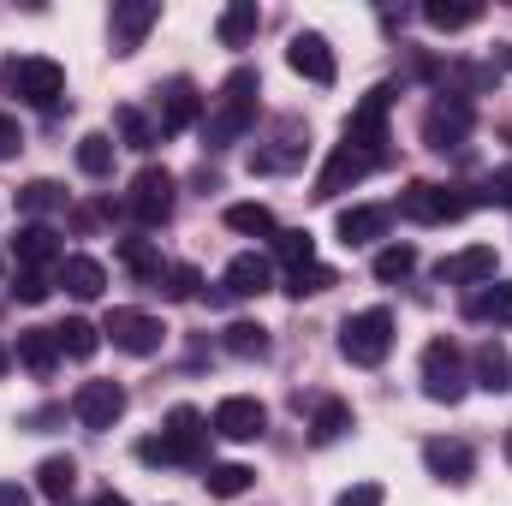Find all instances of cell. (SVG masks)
<instances>
[{
    "mask_svg": "<svg viewBox=\"0 0 512 506\" xmlns=\"http://www.w3.org/2000/svg\"><path fill=\"white\" fill-rule=\"evenodd\" d=\"M256 96H262V78H256V66H239V72L221 84L215 108L203 114V143H209V149H227V143H239V137L256 126Z\"/></svg>",
    "mask_w": 512,
    "mask_h": 506,
    "instance_id": "cell-1",
    "label": "cell"
},
{
    "mask_svg": "<svg viewBox=\"0 0 512 506\" xmlns=\"http://www.w3.org/2000/svg\"><path fill=\"white\" fill-rule=\"evenodd\" d=\"M340 352H346V364H358V370L387 364V352H393V316H387L382 304L346 316V328H340Z\"/></svg>",
    "mask_w": 512,
    "mask_h": 506,
    "instance_id": "cell-2",
    "label": "cell"
},
{
    "mask_svg": "<svg viewBox=\"0 0 512 506\" xmlns=\"http://www.w3.org/2000/svg\"><path fill=\"white\" fill-rule=\"evenodd\" d=\"M465 358H459V346L453 340H429L423 346V393L435 399V405H459L465 399Z\"/></svg>",
    "mask_w": 512,
    "mask_h": 506,
    "instance_id": "cell-3",
    "label": "cell"
},
{
    "mask_svg": "<svg viewBox=\"0 0 512 506\" xmlns=\"http://www.w3.org/2000/svg\"><path fill=\"white\" fill-rule=\"evenodd\" d=\"M387 108H393V84H376V90L352 108V120H346V143H352V149H370V155H382L387 161Z\"/></svg>",
    "mask_w": 512,
    "mask_h": 506,
    "instance_id": "cell-4",
    "label": "cell"
},
{
    "mask_svg": "<svg viewBox=\"0 0 512 506\" xmlns=\"http://www.w3.org/2000/svg\"><path fill=\"white\" fill-rule=\"evenodd\" d=\"M6 78L18 84V96H24L30 108H60V96H66V72H60L54 60H42V54L12 60V66H6Z\"/></svg>",
    "mask_w": 512,
    "mask_h": 506,
    "instance_id": "cell-5",
    "label": "cell"
},
{
    "mask_svg": "<svg viewBox=\"0 0 512 506\" xmlns=\"http://www.w3.org/2000/svg\"><path fill=\"white\" fill-rule=\"evenodd\" d=\"M399 209H405L411 221H423V227H441V221H459V215L471 209V197H459L453 185H429V179H417V185H405Z\"/></svg>",
    "mask_w": 512,
    "mask_h": 506,
    "instance_id": "cell-6",
    "label": "cell"
},
{
    "mask_svg": "<svg viewBox=\"0 0 512 506\" xmlns=\"http://www.w3.org/2000/svg\"><path fill=\"white\" fill-rule=\"evenodd\" d=\"M72 417H78L84 429H114V423L126 417V387H120V381H84V387L72 393Z\"/></svg>",
    "mask_w": 512,
    "mask_h": 506,
    "instance_id": "cell-7",
    "label": "cell"
},
{
    "mask_svg": "<svg viewBox=\"0 0 512 506\" xmlns=\"http://www.w3.org/2000/svg\"><path fill=\"white\" fill-rule=\"evenodd\" d=\"M126 209L143 221V227H161V221L173 215V173H167V167H143V173L131 179Z\"/></svg>",
    "mask_w": 512,
    "mask_h": 506,
    "instance_id": "cell-8",
    "label": "cell"
},
{
    "mask_svg": "<svg viewBox=\"0 0 512 506\" xmlns=\"http://www.w3.org/2000/svg\"><path fill=\"white\" fill-rule=\"evenodd\" d=\"M382 167V155H370V149H352V143H340L334 155H328V167L316 173V197H340V191H352L358 179H370Z\"/></svg>",
    "mask_w": 512,
    "mask_h": 506,
    "instance_id": "cell-9",
    "label": "cell"
},
{
    "mask_svg": "<svg viewBox=\"0 0 512 506\" xmlns=\"http://www.w3.org/2000/svg\"><path fill=\"white\" fill-rule=\"evenodd\" d=\"M495 274H501L495 245H465V251H453V256L435 262V280H441V286H489Z\"/></svg>",
    "mask_w": 512,
    "mask_h": 506,
    "instance_id": "cell-10",
    "label": "cell"
},
{
    "mask_svg": "<svg viewBox=\"0 0 512 506\" xmlns=\"http://www.w3.org/2000/svg\"><path fill=\"white\" fill-rule=\"evenodd\" d=\"M102 334H114V346L131 352V358H155L161 340H167V328L155 316H143V310H108V328Z\"/></svg>",
    "mask_w": 512,
    "mask_h": 506,
    "instance_id": "cell-11",
    "label": "cell"
},
{
    "mask_svg": "<svg viewBox=\"0 0 512 506\" xmlns=\"http://www.w3.org/2000/svg\"><path fill=\"white\" fill-rule=\"evenodd\" d=\"M209 429H215L221 441H256V435L268 429V411H262V399H251V393H227V399L215 405Z\"/></svg>",
    "mask_w": 512,
    "mask_h": 506,
    "instance_id": "cell-12",
    "label": "cell"
},
{
    "mask_svg": "<svg viewBox=\"0 0 512 506\" xmlns=\"http://www.w3.org/2000/svg\"><path fill=\"white\" fill-rule=\"evenodd\" d=\"M465 137H471V102L465 96H447V102H435L429 114H423V143L429 149H465Z\"/></svg>",
    "mask_w": 512,
    "mask_h": 506,
    "instance_id": "cell-13",
    "label": "cell"
},
{
    "mask_svg": "<svg viewBox=\"0 0 512 506\" xmlns=\"http://www.w3.org/2000/svg\"><path fill=\"white\" fill-rule=\"evenodd\" d=\"M286 66H292L298 78H310V84H334V78H340L334 48H328V36H316V30H298V36L286 42Z\"/></svg>",
    "mask_w": 512,
    "mask_h": 506,
    "instance_id": "cell-14",
    "label": "cell"
},
{
    "mask_svg": "<svg viewBox=\"0 0 512 506\" xmlns=\"http://www.w3.org/2000/svg\"><path fill=\"white\" fill-rule=\"evenodd\" d=\"M155 18H161V6H155V0H114V12H108L114 54H137V48H143V36L155 30Z\"/></svg>",
    "mask_w": 512,
    "mask_h": 506,
    "instance_id": "cell-15",
    "label": "cell"
},
{
    "mask_svg": "<svg viewBox=\"0 0 512 506\" xmlns=\"http://www.w3.org/2000/svg\"><path fill=\"white\" fill-rule=\"evenodd\" d=\"M197 120H203L197 84H191V78H173V84L161 90V120H155V131H161V137H179V131H191Z\"/></svg>",
    "mask_w": 512,
    "mask_h": 506,
    "instance_id": "cell-16",
    "label": "cell"
},
{
    "mask_svg": "<svg viewBox=\"0 0 512 506\" xmlns=\"http://www.w3.org/2000/svg\"><path fill=\"white\" fill-rule=\"evenodd\" d=\"M274 286V262L256 251H239L233 262H227V274H221V292L227 298H262Z\"/></svg>",
    "mask_w": 512,
    "mask_h": 506,
    "instance_id": "cell-17",
    "label": "cell"
},
{
    "mask_svg": "<svg viewBox=\"0 0 512 506\" xmlns=\"http://www.w3.org/2000/svg\"><path fill=\"white\" fill-rule=\"evenodd\" d=\"M161 435L173 441L179 465H197V459H203V441H209V429H203V411H197V405H173V411H167V429H161Z\"/></svg>",
    "mask_w": 512,
    "mask_h": 506,
    "instance_id": "cell-18",
    "label": "cell"
},
{
    "mask_svg": "<svg viewBox=\"0 0 512 506\" xmlns=\"http://www.w3.org/2000/svg\"><path fill=\"white\" fill-rule=\"evenodd\" d=\"M12 262L18 268H48V262H66V251H60V233L54 227H42V221H30V227H18V239H12Z\"/></svg>",
    "mask_w": 512,
    "mask_h": 506,
    "instance_id": "cell-19",
    "label": "cell"
},
{
    "mask_svg": "<svg viewBox=\"0 0 512 506\" xmlns=\"http://www.w3.org/2000/svg\"><path fill=\"white\" fill-rule=\"evenodd\" d=\"M72 489H78V459H72V453H54V459L36 465V495H42V501L66 506Z\"/></svg>",
    "mask_w": 512,
    "mask_h": 506,
    "instance_id": "cell-20",
    "label": "cell"
},
{
    "mask_svg": "<svg viewBox=\"0 0 512 506\" xmlns=\"http://www.w3.org/2000/svg\"><path fill=\"white\" fill-rule=\"evenodd\" d=\"M18 364H24L30 376H54V364H60L54 328H18Z\"/></svg>",
    "mask_w": 512,
    "mask_h": 506,
    "instance_id": "cell-21",
    "label": "cell"
},
{
    "mask_svg": "<svg viewBox=\"0 0 512 506\" xmlns=\"http://www.w3.org/2000/svg\"><path fill=\"white\" fill-rule=\"evenodd\" d=\"M393 221V209H376V203H358V209H340V239L346 245H376Z\"/></svg>",
    "mask_w": 512,
    "mask_h": 506,
    "instance_id": "cell-22",
    "label": "cell"
},
{
    "mask_svg": "<svg viewBox=\"0 0 512 506\" xmlns=\"http://www.w3.org/2000/svg\"><path fill=\"white\" fill-rule=\"evenodd\" d=\"M423 465H429L441 483H465L477 459H471V447H465V441H429V447H423Z\"/></svg>",
    "mask_w": 512,
    "mask_h": 506,
    "instance_id": "cell-23",
    "label": "cell"
},
{
    "mask_svg": "<svg viewBox=\"0 0 512 506\" xmlns=\"http://www.w3.org/2000/svg\"><path fill=\"white\" fill-rule=\"evenodd\" d=\"M60 286H66L72 298H102L108 268H102L96 256H66V262H60Z\"/></svg>",
    "mask_w": 512,
    "mask_h": 506,
    "instance_id": "cell-24",
    "label": "cell"
},
{
    "mask_svg": "<svg viewBox=\"0 0 512 506\" xmlns=\"http://www.w3.org/2000/svg\"><path fill=\"white\" fill-rule=\"evenodd\" d=\"M477 387H483V393H507L512 387V358H507L501 340H483V346H477Z\"/></svg>",
    "mask_w": 512,
    "mask_h": 506,
    "instance_id": "cell-25",
    "label": "cell"
},
{
    "mask_svg": "<svg viewBox=\"0 0 512 506\" xmlns=\"http://www.w3.org/2000/svg\"><path fill=\"white\" fill-rule=\"evenodd\" d=\"M256 24H262V12H256V0H233L227 12H221V24H215V36H221V48H245L256 36Z\"/></svg>",
    "mask_w": 512,
    "mask_h": 506,
    "instance_id": "cell-26",
    "label": "cell"
},
{
    "mask_svg": "<svg viewBox=\"0 0 512 506\" xmlns=\"http://www.w3.org/2000/svg\"><path fill=\"white\" fill-rule=\"evenodd\" d=\"M465 310H471L477 322H495V328H512V286H507V280H489V286H483V292H477V298H471Z\"/></svg>",
    "mask_w": 512,
    "mask_h": 506,
    "instance_id": "cell-27",
    "label": "cell"
},
{
    "mask_svg": "<svg viewBox=\"0 0 512 506\" xmlns=\"http://www.w3.org/2000/svg\"><path fill=\"white\" fill-rule=\"evenodd\" d=\"M114 149H120V143H114L108 131H84V137H78V167H84L90 179H108V173H114Z\"/></svg>",
    "mask_w": 512,
    "mask_h": 506,
    "instance_id": "cell-28",
    "label": "cell"
},
{
    "mask_svg": "<svg viewBox=\"0 0 512 506\" xmlns=\"http://www.w3.org/2000/svg\"><path fill=\"white\" fill-rule=\"evenodd\" d=\"M54 340H60V358H96V346H102L96 322H84V316H66L54 328Z\"/></svg>",
    "mask_w": 512,
    "mask_h": 506,
    "instance_id": "cell-29",
    "label": "cell"
},
{
    "mask_svg": "<svg viewBox=\"0 0 512 506\" xmlns=\"http://www.w3.org/2000/svg\"><path fill=\"white\" fill-rule=\"evenodd\" d=\"M346 429H352V405H346V399H322L316 417H310V441L328 447V441H340Z\"/></svg>",
    "mask_w": 512,
    "mask_h": 506,
    "instance_id": "cell-30",
    "label": "cell"
},
{
    "mask_svg": "<svg viewBox=\"0 0 512 506\" xmlns=\"http://www.w3.org/2000/svg\"><path fill=\"white\" fill-rule=\"evenodd\" d=\"M251 483H256L251 465H209V471H203V489H209L215 501H239Z\"/></svg>",
    "mask_w": 512,
    "mask_h": 506,
    "instance_id": "cell-31",
    "label": "cell"
},
{
    "mask_svg": "<svg viewBox=\"0 0 512 506\" xmlns=\"http://www.w3.org/2000/svg\"><path fill=\"white\" fill-rule=\"evenodd\" d=\"M227 227L245 233V239H274V233H280L268 203H233V209H227Z\"/></svg>",
    "mask_w": 512,
    "mask_h": 506,
    "instance_id": "cell-32",
    "label": "cell"
},
{
    "mask_svg": "<svg viewBox=\"0 0 512 506\" xmlns=\"http://www.w3.org/2000/svg\"><path fill=\"white\" fill-rule=\"evenodd\" d=\"M423 18H429L435 30H465V24H477V18H483V6H477V0H429V6H423Z\"/></svg>",
    "mask_w": 512,
    "mask_h": 506,
    "instance_id": "cell-33",
    "label": "cell"
},
{
    "mask_svg": "<svg viewBox=\"0 0 512 506\" xmlns=\"http://www.w3.org/2000/svg\"><path fill=\"white\" fill-rule=\"evenodd\" d=\"M221 346H227L233 358H268V328H262V322H233V328L221 334Z\"/></svg>",
    "mask_w": 512,
    "mask_h": 506,
    "instance_id": "cell-34",
    "label": "cell"
},
{
    "mask_svg": "<svg viewBox=\"0 0 512 506\" xmlns=\"http://www.w3.org/2000/svg\"><path fill=\"white\" fill-rule=\"evenodd\" d=\"M120 262H126L137 280H161L167 268H161V251L149 245V239H120Z\"/></svg>",
    "mask_w": 512,
    "mask_h": 506,
    "instance_id": "cell-35",
    "label": "cell"
},
{
    "mask_svg": "<svg viewBox=\"0 0 512 506\" xmlns=\"http://www.w3.org/2000/svg\"><path fill=\"white\" fill-rule=\"evenodd\" d=\"M274 256H280L286 268H310V262H316V239H310L304 227H286V233H274Z\"/></svg>",
    "mask_w": 512,
    "mask_h": 506,
    "instance_id": "cell-36",
    "label": "cell"
},
{
    "mask_svg": "<svg viewBox=\"0 0 512 506\" xmlns=\"http://www.w3.org/2000/svg\"><path fill=\"white\" fill-rule=\"evenodd\" d=\"M60 203H66V191H60L54 179H30V185L18 191V209H24V215H48V209H60Z\"/></svg>",
    "mask_w": 512,
    "mask_h": 506,
    "instance_id": "cell-37",
    "label": "cell"
},
{
    "mask_svg": "<svg viewBox=\"0 0 512 506\" xmlns=\"http://www.w3.org/2000/svg\"><path fill=\"white\" fill-rule=\"evenodd\" d=\"M334 280H340L334 268H322V262H310V268H292V274H286V292H292V298H316V292H328Z\"/></svg>",
    "mask_w": 512,
    "mask_h": 506,
    "instance_id": "cell-38",
    "label": "cell"
},
{
    "mask_svg": "<svg viewBox=\"0 0 512 506\" xmlns=\"http://www.w3.org/2000/svg\"><path fill=\"white\" fill-rule=\"evenodd\" d=\"M114 131H120V143H126V149H149V143H161V131L149 126L137 108H120V114H114Z\"/></svg>",
    "mask_w": 512,
    "mask_h": 506,
    "instance_id": "cell-39",
    "label": "cell"
},
{
    "mask_svg": "<svg viewBox=\"0 0 512 506\" xmlns=\"http://www.w3.org/2000/svg\"><path fill=\"white\" fill-rule=\"evenodd\" d=\"M370 268H376V280H405V274L417 268V251H411V245H387V251H376Z\"/></svg>",
    "mask_w": 512,
    "mask_h": 506,
    "instance_id": "cell-40",
    "label": "cell"
},
{
    "mask_svg": "<svg viewBox=\"0 0 512 506\" xmlns=\"http://www.w3.org/2000/svg\"><path fill=\"white\" fill-rule=\"evenodd\" d=\"M197 286H203V274H197L191 262H173V268H167V298L185 304V298H197Z\"/></svg>",
    "mask_w": 512,
    "mask_h": 506,
    "instance_id": "cell-41",
    "label": "cell"
},
{
    "mask_svg": "<svg viewBox=\"0 0 512 506\" xmlns=\"http://www.w3.org/2000/svg\"><path fill=\"white\" fill-rule=\"evenodd\" d=\"M54 286H48V274H36V268H18V280H12V298L18 304H42Z\"/></svg>",
    "mask_w": 512,
    "mask_h": 506,
    "instance_id": "cell-42",
    "label": "cell"
},
{
    "mask_svg": "<svg viewBox=\"0 0 512 506\" xmlns=\"http://www.w3.org/2000/svg\"><path fill=\"white\" fill-rule=\"evenodd\" d=\"M137 459H143V465H179V453H173V441H167V435L137 441Z\"/></svg>",
    "mask_w": 512,
    "mask_h": 506,
    "instance_id": "cell-43",
    "label": "cell"
},
{
    "mask_svg": "<svg viewBox=\"0 0 512 506\" xmlns=\"http://www.w3.org/2000/svg\"><path fill=\"white\" fill-rule=\"evenodd\" d=\"M483 203H501V209H512V167H495V173L483 179Z\"/></svg>",
    "mask_w": 512,
    "mask_h": 506,
    "instance_id": "cell-44",
    "label": "cell"
},
{
    "mask_svg": "<svg viewBox=\"0 0 512 506\" xmlns=\"http://www.w3.org/2000/svg\"><path fill=\"white\" fill-rule=\"evenodd\" d=\"M334 506H382V483H358V489H346Z\"/></svg>",
    "mask_w": 512,
    "mask_h": 506,
    "instance_id": "cell-45",
    "label": "cell"
},
{
    "mask_svg": "<svg viewBox=\"0 0 512 506\" xmlns=\"http://www.w3.org/2000/svg\"><path fill=\"white\" fill-rule=\"evenodd\" d=\"M18 143H24V137H18V120H6V114H0V161H6V155H18Z\"/></svg>",
    "mask_w": 512,
    "mask_h": 506,
    "instance_id": "cell-46",
    "label": "cell"
},
{
    "mask_svg": "<svg viewBox=\"0 0 512 506\" xmlns=\"http://www.w3.org/2000/svg\"><path fill=\"white\" fill-rule=\"evenodd\" d=\"M0 506H30V489H18V483H0Z\"/></svg>",
    "mask_w": 512,
    "mask_h": 506,
    "instance_id": "cell-47",
    "label": "cell"
},
{
    "mask_svg": "<svg viewBox=\"0 0 512 506\" xmlns=\"http://www.w3.org/2000/svg\"><path fill=\"white\" fill-rule=\"evenodd\" d=\"M96 506H131V501H126V495H114V489H108V495H102Z\"/></svg>",
    "mask_w": 512,
    "mask_h": 506,
    "instance_id": "cell-48",
    "label": "cell"
},
{
    "mask_svg": "<svg viewBox=\"0 0 512 506\" xmlns=\"http://www.w3.org/2000/svg\"><path fill=\"white\" fill-rule=\"evenodd\" d=\"M6 364H12V358H6V346H0V376H6Z\"/></svg>",
    "mask_w": 512,
    "mask_h": 506,
    "instance_id": "cell-49",
    "label": "cell"
},
{
    "mask_svg": "<svg viewBox=\"0 0 512 506\" xmlns=\"http://www.w3.org/2000/svg\"><path fill=\"white\" fill-rule=\"evenodd\" d=\"M507 465H512V429H507Z\"/></svg>",
    "mask_w": 512,
    "mask_h": 506,
    "instance_id": "cell-50",
    "label": "cell"
}]
</instances>
